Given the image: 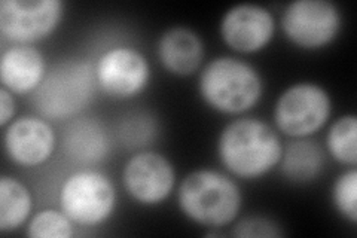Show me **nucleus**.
I'll list each match as a JSON object with an SVG mask.
<instances>
[{
  "label": "nucleus",
  "instance_id": "4be33fe9",
  "mask_svg": "<svg viewBox=\"0 0 357 238\" xmlns=\"http://www.w3.org/2000/svg\"><path fill=\"white\" fill-rule=\"evenodd\" d=\"M232 235L240 238H252V237H283L284 231L275 221L265 216H248L243 218L232 226Z\"/></svg>",
  "mask_w": 357,
  "mask_h": 238
},
{
  "label": "nucleus",
  "instance_id": "2eb2a0df",
  "mask_svg": "<svg viewBox=\"0 0 357 238\" xmlns=\"http://www.w3.org/2000/svg\"><path fill=\"white\" fill-rule=\"evenodd\" d=\"M158 59L167 72L176 76L192 75L204 60V43L188 27H172L158 40Z\"/></svg>",
  "mask_w": 357,
  "mask_h": 238
},
{
  "label": "nucleus",
  "instance_id": "20e7f679",
  "mask_svg": "<svg viewBox=\"0 0 357 238\" xmlns=\"http://www.w3.org/2000/svg\"><path fill=\"white\" fill-rule=\"evenodd\" d=\"M96 70L85 60H63L54 64L33 93V105L48 121L79 117L96 96Z\"/></svg>",
  "mask_w": 357,
  "mask_h": 238
},
{
  "label": "nucleus",
  "instance_id": "1a4fd4ad",
  "mask_svg": "<svg viewBox=\"0 0 357 238\" xmlns=\"http://www.w3.org/2000/svg\"><path fill=\"white\" fill-rule=\"evenodd\" d=\"M97 87L110 97L130 98L140 94L151 81L146 57L131 47H114L100 55L96 66Z\"/></svg>",
  "mask_w": 357,
  "mask_h": 238
},
{
  "label": "nucleus",
  "instance_id": "6ab92c4d",
  "mask_svg": "<svg viewBox=\"0 0 357 238\" xmlns=\"http://www.w3.org/2000/svg\"><path fill=\"white\" fill-rule=\"evenodd\" d=\"M158 131L155 118L148 112H130L121 119L118 135L127 147H143L149 144Z\"/></svg>",
  "mask_w": 357,
  "mask_h": 238
},
{
  "label": "nucleus",
  "instance_id": "6e6552de",
  "mask_svg": "<svg viewBox=\"0 0 357 238\" xmlns=\"http://www.w3.org/2000/svg\"><path fill=\"white\" fill-rule=\"evenodd\" d=\"M63 15V0H2L0 31L15 45H31L50 38Z\"/></svg>",
  "mask_w": 357,
  "mask_h": 238
},
{
  "label": "nucleus",
  "instance_id": "4468645a",
  "mask_svg": "<svg viewBox=\"0 0 357 238\" xmlns=\"http://www.w3.org/2000/svg\"><path fill=\"white\" fill-rule=\"evenodd\" d=\"M63 149L76 164L94 165L109 155L110 139L98 119L76 117L64 128Z\"/></svg>",
  "mask_w": 357,
  "mask_h": 238
},
{
  "label": "nucleus",
  "instance_id": "412c9836",
  "mask_svg": "<svg viewBox=\"0 0 357 238\" xmlns=\"http://www.w3.org/2000/svg\"><path fill=\"white\" fill-rule=\"evenodd\" d=\"M332 201L344 219L350 223L357 222V172L354 167L341 173L335 180Z\"/></svg>",
  "mask_w": 357,
  "mask_h": 238
},
{
  "label": "nucleus",
  "instance_id": "0eeeda50",
  "mask_svg": "<svg viewBox=\"0 0 357 238\" xmlns=\"http://www.w3.org/2000/svg\"><path fill=\"white\" fill-rule=\"evenodd\" d=\"M342 27V14L329 0H294L282 14L286 38L304 50H319L332 43Z\"/></svg>",
  "mask_w": 357,
  "mask_h": 238
},
{
  "label": "nucleus",
  "instance_id": "7ed1b4c3",
  "mask_svg": "<svg viewBox=\"0 0 357 238\" xmlns=\"http://www.w3.org/2000/svg\"><path fill=\"white\" fill-rule=\"evenodd\" d=\"M198 93L213 110L240 115L259 103L264 81L250 63L222 55L203 67L198 79Z\"/></svg>",
  "mask_w": 357,
  "mask_h": 238
},
{
  "label": "nucleus",
  "instance_id": "9b49d317",
  "mask_svg": "<svg viewBox=\"0 0 357 238\" xmlns=\"http://www.w3.org/2000/svg\"><path fill=\"white\" fill-rule=\"evenodd\" d=\"M275 20L270 9L255 3H240L229 8L220 20V36L237 52L253 54L271 42Z\"/></svg>",
  "mask_w": 357,
  "mask_h": 238
},
{
  "label": "nucleus",
  "instance_id": "f03ea898",
  "mask_svg": "<svg viewBox=\"0 0 357 238\" xmlns=\"http://www.w3.org/2000/svg\"><path fill=\"white\" fill-rule=\"evenodd\" d=\"M177 202L188 219L220 228L238 218L243 195L231 176L218 170L201 168L189 173L178 185Z\"/></svg>",
  "mask_w": 357,
  "mask_h": 238
},
{
  "label": "nucleus",
  "instance_id": "423d86ee",
  "mask_svg": "<svg viewBox=\"0 0 357 238\" xmlns=\"http://www.w3.org/2000/svg\"><path fill=\"white\" fill-rule=\"evenodd\" d=\"M332 98L321 85L298 82L286 88L274 106V122L287 137L305 139L329 121Z\"/></svg>",
  "mask_w": 357,
  "mask_h": 238
},
{
  "label": "nucleus",
  "instance_id": "9d476101",
  "mask_svg": "<svg viewBox=\"0 0 357 238\" xmlns=\"http://www.w3.org/2000/svg\"><path fill=\"white\" fill-rule=\"evenodd\" d=\"M127 194L143 206H156L170 197L176 186V170L169 158L143 151L132 155L122 170Z\"/></svg>",
  "mask_w": 357,
  "mask_h": 238
},
{
  "label": "nucleus",
  "instance_id": "39448f33",
  "mask_svg": "<svg viewBox=\"0 0 357 238\" xmlns=\"http://www.w3.org/2000/svg\"><path fill=\"white\" fill-rule=\"evenodd\" d=\"M60 207L75 225H102L116 207L115 184L97 170H77L67 176L61 185Z\"/></svg>",
  "mask_w": 357,
  "mask_h": 238
},
{
  "label": "nucleus",
  "instance_id": "dca6fc26",
  "mask_svg": "<svg viewBox=\"0 0 357 238\" xmlns=\"http://www.w3.org/2000/svg\"><path fill=\"white\" fill-rule=\"evenodd\" d=\"M323 165H325V151L310 137L295 139L283 147L280 167L282 173L290 182H311L319 177Z\"/></svg>",
  "mask_w": 357,
  "mask_h": 238
},
{
  "label": "nucleus",
  "instance_id": "5701e85b",
  "mask_svg": "<svg viewBox=\"0 0 357 238\" xmlns=\"http://www.w3.org/2000/svg\"><path fill=\"white\" fill-rule=\"evenodd\" d=\"M15 98L9 89H0V126L6 128L15 117Z\"/></svg>",
  "mask_w": 357,
  "mask_h": 238
},
{
  "label": "nucleus",
  "instance_id": "f8f14e48",
  "mask_svg": "<svg viewBox=\"0 0 357 238\" xmlns=\"http://www.w3.org/2000/svg\"><path fill=\"white\" fill-rule=\"evenodd\" d=\"M55 131L42 117H21L6 127L5 152L21 167H38L47 163L55 151Z\"/></svg>",
  "mask_w": 357,
  "mask_h": 238
},
{
  "label": "nucleus",
  "instance_id": "a211bd4d",
  "mask_svg": "<svg viewBox=\"0 0 357 238\" xmlns=\"http://www.w3.org/2000/svg\"><path fill=\"white\" fill-rule=\"evenodd\" d=\"M328 152L344 165L357 164V118L353 113L340 117L326 135Z\"/></svg>",
  "mask_w": 357,
  "mask_h": 238
},
{
  "label": "nucleus",
  "instance_id": "f3484780",
  "mask_svg": "<svg viewBox=\"0 0 357 238\" xmlns=\"http://www.w3.org/2000/svg\"><path fill=\"white\" fill-rule=\"evenodd\" d=\"M33 200L29 188L17 177H0V231L13 232L30 218Z\"/></svg>",
  "mask_w": 357,
  "mask_h": 238
},
{
  "label": "nucleus",
  "instance_id": "aec40b11",
  "mask_svg": "<svg viewBox=\"0 0 357 238\" xmlns=\"http://www.w3.org/2000/svg\"><path fill=\"white\" fill-rule=\"evenodd\" d=\"M73 225L63 210L43 209L31 216L27 235L31 238H69L73 235Z\"/></svg>",
  "mask_w": 357,
  "mask_h": 238
},
{
  "label": "nucleus",
  "instance_id": "f257e3e1",
  "mask_svg": "<svg viewBox=\"0 0 357 238\" xmlns=\"http://www.w3.org/2000/svg\"><path fill=\"white\" fill-rule=\"evenodd\" d=\"M283 143L277 131L262 119L238 118L219 134L218 155L234 176L258 179L280 164Z\"/></svg>",
  "mask_w": 357,
  "mask_h": 238
},
{
  "label": "nucleus",
  "instance_id": "ddd939ff",
  "mask_svg": "<svg viewBox=\"0 0 357 238\" xmlns=\"http://www.w3.org/2000/svg\"><path fill=\"white\" fill-rule=\"evenodd\" d=\"M47 72L43 54L31 45H13L2 52L0 81L13 94L35 93Z\"/></svg>",
  "mask_w": 357,
  "mask_h": 238
}]
</instances>
